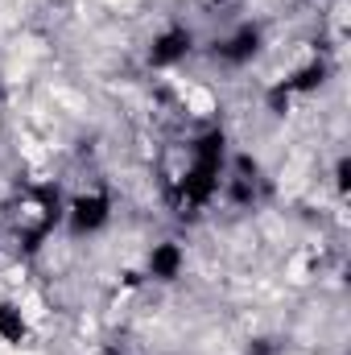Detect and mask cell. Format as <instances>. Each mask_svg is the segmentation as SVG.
I'll return each mask as SVG.
<instances>
[{
	"mask_svg": "<svg viewBox=\"0 0 351 355\" xmlns=\"http://www.w3.org/2000/svg\"><path fill=\"white\" fill-rule=\"evenodd\" d=\"M103 215H108V202L99 198V194H91V198H79L75 202V227H99L103 223Z\"/></svg>",
	"mask_w": 351,
	"mask_h": 355,
	"instance_id": "6da1fadb",
	"label": "cell"
}]
</instances>
